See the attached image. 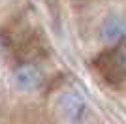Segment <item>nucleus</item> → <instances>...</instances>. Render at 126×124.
<instances>
[{
	"label": "nucleus",
	"mask_w": 126,
	"mask_h": 124,
	"mask_svg": "<svg viewBox=\"0 0 126 124\" xmlns=\"http://www.w3.org/2000/svg\"><path fill=\"white\" fill-rule=\"evenodd\" d=\"M58 109L62 111L64 117H68L70 120H79L85 113V100L75 92H64L58 96L57 102Z\"/></svg>",
	"instance_id": "obj_3"
},
{
	"label": "nucleus",
	"mask_w": 126,
	"mask_h": 124,
	"mask_svg": "<svg viewBox=\"0 0 126 124\" xmlns=\"http://www.w3.org/2000/svg\"><path fill=\"white\" fill-rule=\"evenodd\" d=\"M43 73L34 64H23L13 72V85L21 92H34L42 87Z\"/></svg>",
	"instance_id": "obj_1"
},
{
	"label": "nucleus",
	"mask_w": 126,
	"mask_h": 124,
	"mask_svg": "<svg viewBox=\"0 0 126 124\" xmlns=\"http://www.w3.org/2000/svg\"><path fill=\"white\" fill-rule=\"evenodd\" d=\"M100 38L105 43H119L126 38V19L121 15H109L100 25Z\"/></svg>",
	"instance_id": "obj_2"
},
{
	"label": "nucleus",
	"mask_w": 126,
	"mask_h": 124,
	"mask_svg": "<svg viewBox=\"0 0 126 124\" xmlns=\"http://www.w3.org/2000/svg\"><path fill=\"white\" fill-rule=\"evenodd\" d=\"M115 58H117V64H119L122 70H126V38L119 41V49H117Z\"/></svg>",
	"instance_id": "obj_4"
}]
</instances>
